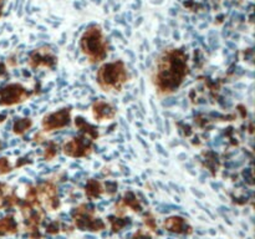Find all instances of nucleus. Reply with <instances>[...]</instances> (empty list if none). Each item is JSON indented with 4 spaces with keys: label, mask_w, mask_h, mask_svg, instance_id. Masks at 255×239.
Returning a JSON list of instances; mask_svg holds the SVG:
<instances>
[{
    "label": "nucleus",
    "mask_w": 255,
    "mask_h": 239,
    "mask_svg": "<svg viewBox=\"0 0 255 239\" xmlns=\"http://www.w3.org/2000/svg\"><path fill=\"white\" fill-rule=\"evenodd\" d=\"M81 46L87 54L92 55V56H101V55H104L105 45L101 30L96 26L90 27L85 32L84 37H82Z\"/></svg>",
    "instance_id": "1"
},
{
    "label": "nucleus",
    "mask_w": 255,
    "mask_h": 239,
    "mask_svg": "<svg viewBox=\"0 0 255 239\" xmlns=\"http://www.w3.org/2000/svg\"><path fill=\"white\" fill-rule=\"evenodd\" d=\"M1 4H2V0H0V7H1Z\"/></svg>",
    "instance_id": "2"
}]
</instances>
